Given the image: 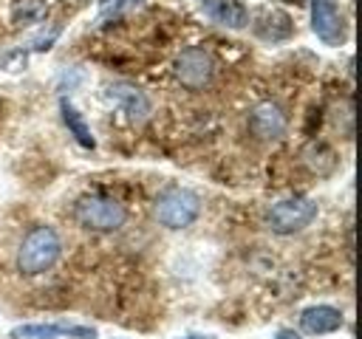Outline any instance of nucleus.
Returning <instances> with one entry per match:
<instances>
[{
	"mask_svg": "<svg viewBox=\"0 0 362 339\" xmlns=\"http://www.w3.org/2000/svg\"><path fill=\"white\" fill-rule=\"evenodd\" d=\"M59 249L62 246H59L57 232L51 226H37L25 234L20 254H17V266L23 274H42L57 263Z\"/></svg>",
	"mask_w": 362,
	"mask_h": 339,
	"instance_id": "nucleus-1",
	"label": "nucleus"
},
{
	"mask_svg": "<svg viewBox=\"0 0 362 339\" xmlns=\"http://www.w3.org/2000/svg\"><path fill=\"white\" fill-rule=\"evenodd\" d=\"M74 215H76V223L82 229H90V232H116L127 218L124 206L116 198H107V195L79 198Z\"/></svg>",
	"mask_w": 362,
	"mask_h": 339,
	"instance_id": "nucleus-2",
	"label": "nucleus"
},
{
	"mask_svg": "<svg viewBox=\"0 0 362 339\" xmlns=\"http://www.w3.org/2000/svg\"><path fill=\"white\" fill-rule=\"evenodd\" d=\"M201 212V201L189 189H167L156 201V218L167 229H184L189 226Z\"/></svg>",
	"mask_w": 362,
	"mask_h": 339,
	"instance_id": "nucleus-3",
	"label": "nucleus"
},
{
	"mask_svg": "<svg viewBox=\"0 0 362 339\" xmlns=\"http://www.w3.org/2000/svg\"><path fill=\"white\" fill-rule=\"evenodd\" d=\"M317 218V203L311 198H286V201H277L272 209H269V229L277 232V234H291V232H300L305 229L311 220Z\"/></svg>",
	"mask_w": 362,
	"mask_h": 339,
	"instance_id": "nucleus-4",
	"label": "nucleus"
},
{
	"mask_svg": "<svg viewBox=\"0 0 362 339\" xmlns=\"http://www.w3.org/2000/svg\"><path fill=\"white\" fill-rule=\"evenodd\" d=\"M215 73V62L204 48H184L175 59V76L189 90H201Z\"/></svg>",
	"mask_w": 362,
	"mask_h": 339,
	"instance_id": "nucleus-5",
	"label": "nucleus"
},
{
	"mask_svg": "<svg viewBox=\"0 0 362 339\" xmlns=\"http://www.w3.org/2000/svg\"><path fill=\"white\" fill-rule=\"evenodd\" d=\"M311 28L325 45H339L345 37V23L334 0H311Z\"/></svg>",
	"mask_w": 362,
	"mask_h": 339,
	"instance_id": "nucleus-6",
	"label": "nucleus"
},
{
	"mask_svg": "<svg viewBox=\"0 0 362 339\" xmlns=\"http://www.w3.org/2000/svg\"><path fill=\"white\" fill-rule=\"evenodd\" d=\"M249 130L260 141H274L286 133V116L274 102H260L249 116Z\"/></svg>",
	"mask_w": 362,
	"mask_h": 339,
	"instance_id": "nucleus-7",
	"label": "nucleus"
},
{
	"mask_svg": "<svg viewBox=\"0 0 362 339\" xmlns=\"http://www.w3.org/2000/svg\"><path fill=\"white\" fill-rule=\"evenodd\" d=\"M107 99H113L116 105H122L124 113H127L133 121H144V119L150 116V102H147V96H144L139 88H133V85H124V82L110 85V88H107Z\"/></svg>",
	"mask_w": 362,
	"mask_h": 339,
	"instance_id": "nucleus-8",
	"label": "nucleus"
},
{
	"mask_svg": "<svg viewBox=\"0 0 362 339\" xmlns=\"http://www.w3.org/2000/svg\"><path fill=\"white\" fill-rule=\"evenodd\" d=\"M300 328L311 336H320V333H334L342 328V314L331 305H311L303 311L300 316Z\"/></svg>",
	"mask_w": 362,
	"mask_h": 339,
	"instance_id": "nucleus-9",
	"label": "nucleus"
},
{
	"mask_svg": "<svg viewBox=\"0 0 362 339\" xmlns=\"http://www.w3.org/2000/svg\"><path fill=\"white\" fill-rule=\"evenodd\" d=\"M14 339H57V336H74V339H93V328L82 325H23L11 331Z\"/></svg>",
	"mask_w": 362,
	"mask_h": 339,
	"instance_id": "nucleus-10",
	"label": "nucleus"
},
{
	"mask_svg": "<svg viewBox=\"0 0 362 339\" xmlns=\"http://www.w3.org/2000/svg\"><path fill=\"white\" fill-rule=\"evenodd\" d=\"M204 11L209 20H215L218 25H226V28H243L249 23V11L240 0H206Z\"/></svg>",
	"mask_w": 362,
	"mask_h": 339,
	"instance_id": "nucleus-11",
	"label": "nucleus"
},
{
	"mask_svg": "<svg viewBox=\"0 0 362 339\" xmlns=\"http://www.w3.org/2000/svg\"><path fill=\"white\" fill-rule=\"evenodd\" d=\"M255 31H257L263 40L277 42V40H286V37L291 34V20H288L283 11H263V14L257 17V23H255Z\"/></svg>",
	"mask_w": 362,
	"mask_h": 339,
	"instance_id": "nucleus-12",
	"label": "nucleus"
},
{
	"mask_svg": "<svg viewBox=\"0 0 362 339\" xmlns=\"http://www.w3.org/2000/svg\"><path fill=\"white\" fill-rule=\"evenodd\" d=\"M48 17V3L45 0H14L11 3V23L17 28L42 23Z\"/></svg>",
	"mask_w": 362,
	"mask_h": 339,
	"instance_id": "nucleus-13",
	"label": "nucleus"
},
{
	"mask_svg": "<svg viewBox=\"0 0 362 339\" xmlns=\"http://www.w3.org/2000/svg\"><path fill=\"white\" fill-rule=\"evenodd\" d=\"M59 110H62V119H65V124H68V130H71V136L82 144V147H88V150H93L96 147V141H93V136H90V127L85 124V119H82V113L68 102V99H62L59 102Z\"/></svg>",
	"mask_w": 362,
	"mask_h": 339,
	"instance_id": "nucleus-14",
	"label": "nucleus"
},
{
	"mask_svg": "<svg viewBox=\"0 0 362 339\" xmlns=\"http://www.w3.org/2000/svg\"><path fill=\"white\" fill-rule=\"evenodd\" d=\"M277 339H300V333H294V331H280Z\"/></svg>",
	"mask_w": 362,
	"mask_h": 339,
	"instance_id": "nucleus-15",
	"label": "nucleus"
},
{
	"mask_svg": "<svg viewBox=\"0 0 362 339\" xmlns=\"http://www.w3.org/2000/svg\"><path fill=\"white\" fill-rule=\"evenodd\" d=\"M286 3H303V0H286Z\"/></svg>",
	"mask_w": 362,
	"mask_h": 339,
	"instance_id": "nucleus-16",
	"label": "nucleus"
},
{
	"mask_svg": "<svg viewBox=\"0 0 362 339\" xmlns=\"http://www.w3.org/2000/svg\"><path fill=\"white\" fill-rule=\"evenodd\" d=\"M192 339H209V336H192Z\"/></svg>",
	"mask_w": 362,
	"mask_h": 339,
	"instance_id": "nucleus-17",
	"label": "nucleus"
}]
</instances>
